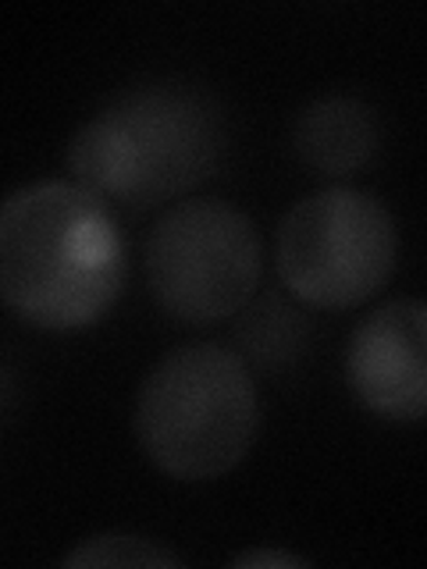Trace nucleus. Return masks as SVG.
<instances>
[{
  "mask_svg": "<svg viewBox=\"0 0 427 569\" xmlns=\"http://www.w3.org/2000/svg\"><path fill=\"white\" fill-rule=\"evenodd\" d=\"M132 431L153 467L186 485L231 473L260 431L254 370L225 346H182L139 385Z\"/></svg>",
  "mask_w": 427,
  "mask_h": 569,
  "instance_id": "3",
  "label": "nucleus"
},
{
  "mask_svg": "<svg viewBox=\"0 0 427 569\" xmlns=\"http://www.w3.org/2000/svg\"><path fill=\"white\" fill-rule=\"evenodd\" d=\"M64 569H182L186 559L139 533H93L61 559Z\"/></svg>",
  "mask_w": 427,
  "mask_h": 569,
  "instance_id": "8",
  "label": "nucleus"
},
{
  "mask_svg": "<svg viewBox=\"0 0 427 569\" xmlns=\"http://www.w3.org/2000/svg\"><path fill=\"white\" fill-rule=\"evenodd\" d=\"M381 147V121L356 97H320L299 111L292 150L307 168L328 178H346L367 168Z\"/></svg>",
  "mask_w": 427,
  "mask_h": 569,
  "instance_id": "7",
  "label": "nucleus"
},
{
  "mask_svg": "<svg viewBox=\"0 0 427 569\" xmlns=\"http://www.w3.org/2000/svg\"><path fill=\"white\" fill-rule=\"evenodd\" d=\"M346 385L364 409L388 423L427 413V307L396 299L356 325L346 346Z\"/></svg>",
  "mask_w": 427,
  "mask_h": 569,
  "instance_id": "6",
  "label": "nucleus"
},
{
  "mask_svg": "<svg viewBox=\"0 0 427 569\" xmlns=\"http://www.w3.org/2000/svg\"><path fill=\"white\" fill-rule=\"evenodd\" d=\"M278 274L314 310H356L396 274L399 228L378 196L320 189L285 213L278 228Z\"/></svg>",
  "mask_w": 427,
  "mask_h": 569,
  "instance_id": "4",
  "label": "nucleus"
},
{
  "mask_svg": "<svg viewBox=\"0 0 427 569\" xmlns=\"http://www.w3.org/2000/svg\"><path fill=\"white\" fill-rule=\"evenodd\" d=\"M231 566L236 569H307L310 562L285 548H249V551H239V556L231 559Z\"/></svg>",
  "mask_w": 427,
  "mask_h": 569,
  "instance_id": "9",
  "label": "nucleus"
},
{
  "mask_svg": "<svg viewBox=\"0 0 427 569\" xmlns=\"http://www.w3.org/2000/svg\"><path fill=\"white\" fill-rule=\"evenodd\" d=\"M147 289L182 325H218L249 307L264 274L254 221L225 200H182L150 228Z\"/></svg>",
  "mask_w": 427,
  "mask_h": 569,
  "instance_id": "5",
  "label": "nucleus"
},
{
  "mask_svg": "<svg viewBox=\"0 0 427 569\" xmlns=\"http://www.w3.org/2000/svg\"><path fill=\"white\" fill-rule=\"evenodd\" d=\"M129 257L103 200L43 178L0 200V302L40 331L93 328L121 299Z\"/></svg>",
  "mask_w": 427,
  "mask_h": 569,
  "instance_id": "1",
  "label": "nucleus"
},
{
  "mask_svg": "<svg viewBox=\"0 0 427 569\" xmlns=\"http://www.w3.org/2000/svg\"><path fill=\"white\" fill-rule=\"evenodd\" d=\"M225 114L200 86L147 82L107 100L68 142L71 182L103 203L157 207L192 192L225 153Z\"/></svg>",
  "mask_w": 427,
  "mask_h": 569,
  "instance_id": "2",
  "label": "nucleus"
}]
</instances>
